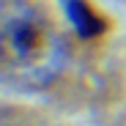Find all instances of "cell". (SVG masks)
<instances>
[{
    "label": "cell",
    "instance_id": "2",
    "mask_svg": "<svg viewBox=\"0 0 126 126\" xmlns=\"http://www.w3.org/2000/svg\"><path fill=\"white\" fill-rule=\"evenodd\" d=\"M60 8H63L66 22H69L82 38H96L99 33L107 30L104 16L88 3V0H60Z\"/></svg>",
    "mask_w": 126,
    "mask_h": 126
},
{
    "label": "cell",
    "instance_id": "1",
    "mask_svg": "<svg viewBox=\"0 0 126 126\" xmlns=\"http://www.w3.org/2000/svg\"><path fill=\"white\" fill-rule=\"evenodd\" d=\"M60 0H0V82L47 91L71 58Z\"/></svg>",
    "mask_w": 126,
    "mask_h": 126
}]
</instances>
